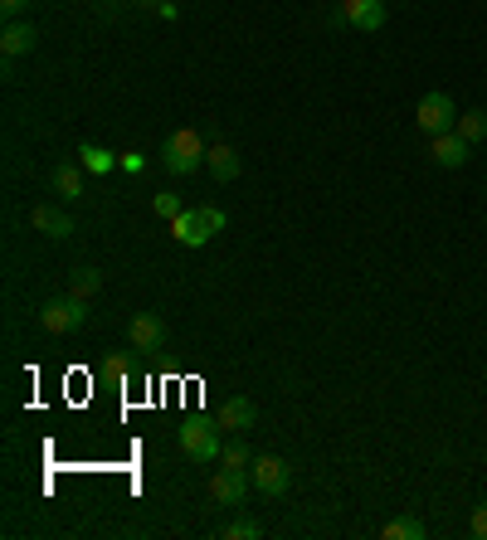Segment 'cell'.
<instances>
[{
	"label": "cell",
	"mask_w": 487,
	"mask_h": 540,
	"mask_svg": "<svg viewBox=\"0 0 487 540\" xmlns=\"http://www.w3.org/2000/svg\"><path fill=\"white\" fill-rule=\"evenodd\" d=\"M30 224H35L44 239H69L74 234V219H69V210H59V205H35L30 210Z\"/></svg>",
	"instance_id": "8fae6325"
},
{
	"label": "cell",
	"mask_w": 487,
	"mask_h": 540,
	"mask_svg": "<svg viewBox=\"0 0 487 540\" xmlns=\"http://www.w3.org/2000/svg\"><path fill=\"white\" fill-rule=\"evenodd\" d=\"M205 166H210V176L225 185V180L239 176V151H234V146H225V142L210 146V151H205Z\"/></svg>",
	"instance_id": "2e32d148"
},
{
	"label": "cell",
	"mask_w": 487,
	"mask_h": 540,
	"mask_svg": "<svg viewBox=\"0 0 487 540\" xmlns=\"http://www.w3.org/2000/svg\"><path fill=\"white\" fill-rule=\"evenodd\" d=\"M249 477H254V492L263 497H283L288 487H293V468L283 463V458H273V453H263L249 463Z\"/></svg>",
	"instance_id": "8992f818"
},
{
	"label": "cell",
	"mask_w": 487,
	"mask_h": 540,
	"mask_svg": "<svg viewBox=\"0 0 487 540\" xmlns=\"http://www.w3.org/2000/svg\"><path fill=\"white\" fill-rule=\"evenodd\" d=\"M78 166H83V171H93V176H113V171L122 166V161H117V156L108 151V146L83 142V146H78Z\"/></svg>",
	"instance_id": "9a60e30c"
},
{
	"label": "cell",
	"mask_w": 487,
	"mask_h": 540,
	"mask_svg": "<svg viewBox=\"0 0 487 540\" xmlns=\"http://www.w3.org/2000/svg\"><path fill=\"white\" fill-rule=\"evenodd\" d=\"M205 219H210V229H215V234H225L229 215H225V210H220V205H205Z\"/></svg>",
	"instance_id": "d4e9b609"
},
{
	"label": "cell",
	"mask_w": 487,
	"mask_h": 540,
	"mask_svg": "<svg viewBox=\"0 0 487 540\" xmlns=\"http://www.w3.org/2000/svg\"><path fill=\"white\" fill-rule=\"evenodd\" d=\"M171 234L186 244V249H205L210 239H215V229H210V219H205V205H195V210H181V215L171 219Z\"/></svg>",
	"instance_id": "52a82bcc"
},
{
	"label": "cell",
	"mask_w": 487,
	"mask_h": 540,
	"mask_svg": "<svg viewBox=\"0 0 487 540\" xmlns=\"http://www.w3.org/2000/svg\"><path fill=\"white\" fill-rule=\"evenodd\" d=\"M137 5H151V10H156V5H166V0H137Z\"/></svg>",
	"instance_id": "83f0119b"
},
{
	"label": "cell",
	"mask_w": 487,
	"mask_h": 540,
	"mask_svg": "<svg viewBox=\"0 0 487 540\" xmlns=\"http://www.w3.org/2000/svg\"><path fill=\"white\" fill-rule=\"evenodd\" d=\"M83 322H88V297H74V292L39 307V326H44L49 336H69V331H78Z\"/></svg>",
	"instance_id": "3957f363"
},
{
	"label": "cell",
	"mask_w": 487,
	"mask_h": 540,
	"mask_svg": "<svg viewBox=\"0 0 487 540\" xmlns=\"http://www.w3.org/2000/svg\"><path fill=\"white\" fill-rule=\"evenodd\" d=\"M380 536H385V540H419V536H424V521H419V516H395Z\"/></svg>",
	"instance_id": "d6986e66"
},
{
	"label": "cell",
	"mask_w": 487,
	"mask_h": 540,
	"mask_svg": "<svg viewBox=\"0 0 487 540\" xmlns=\"http://www.w3.org/2000/svg\"><path fill=\"white\" fill-rule=\"evenodd\" d=\"M127 370H132V365H127L122 356H108V360H103V370H98V375H103V380H113V385H127Z\"/></svg>",
	"instance_id": "603a6c76"
},
{
	"label": "cell",
	"mask_w": 487,
	"mask_h": 540,
	"mask_svg": "<svg viewBox=\"0 0 487 540\" xmlns=\"http://www.w3.org/2000/svg\"><path fill=\"white\" fill-rule=\"evenodd\" d=\"M35 44H39L35 25H20V20H10V25H5V35H0V54H5V59H20V54H30Z\"/></svg>",
	"instance_id": "4fadbf2b"
},
{
	"label": "cell",
	"mask_w": 487,
	"mask_h": 540,
	"mask_svg": "<svg viewBox=\"0 0 487 540\" xmlns=\"http://www.w3.org/2000/svg\"><path fill=\"white\" fill-rule=\"evenodd\" d=\"M220 424H210V419H200V414H190L186 424H181V453H186L190 463H220Z\"/></svg>",
	"instance_id": "7a4b0ae2"
},
{
	"label": "cell",
	"mask_w": 487,
	"mask_h": 540,
	"mask_svg": "<svg viewBox=\"0 0 487 540\" xmlns=\"http://www.w3.org/2000/svg\"><path fill=\"white\" fill-rule=\"evenodd\" d=\"M385 0H341V10L332 15L337 25H351V30H361V35H375V30H385Z\"/></svg>",
	"instance_id": "5b68a950"
},
{
	"label": "cell",
	"mask_w": 487,
	"mask_h": 540,
	"mask_svg": "<svg viewBox=\"0 0 487 540\" xmlns=\"http://www.w3.org/2000/svg\"><path fill=\"white\" fill-rule=\"evenodd\" d=\"M98 288H103V273H98V268H88V263H83V268L69 273V292H74V297H93Z\"/></svg>",
	"instance_id": "ac0fdd59"
},
{
	"label": "cell",
	"mask_w": 487,
	"mask_h": 540,
	"mask_svg": "<svg viewBox=\"0 0 487 540\" xmlns=\"http://www.w3.org/2000/svg\"><path fill=\"white\" fill-rule=\"evenodd\" d=\"M468 531H473L478 540H487V502L473 506V521H468Z\"/></svg>",
	"instance_id": "cb8c5ba5"
},
{
	"label": "cell",
	"mask_w": 487,
	"mask_h": 540,
	"mask_svg": "<svg viewBox=\"0 0 487 540\" xmlns=\"http://www.w3.org/2000/svg\"><path fill=\"white\" fill-rule=\"evenodd\" d=\"M458 137H463L468 146L487 142V108H468V112H458Z\"/></svg>",
	"instance_id": "e0dca14e"
},
{
	"label": "cell",
	"mask_w": 487,
	"mask_h": 540,
	"mask_svg": "<svg viewBox=\"0 0 487 540\" xmlns=\"http://www.w3.org/2000/svg\"><path fill=\"white\" fill-rule=\"evenodd\" d=\"M249 487H254V477L239 472V468H220L215 477H210V492H215V502L220 506H244Z\"/></svg>",
	"instance_id": "9c48e42d"
},
{
	"label": "cell",
	"mask_w": 487,
	"mask_h": 540,
	"mask_svg": "<svg viewBox=\"0 0 487 540\" xmlns=\"http://www.w3.org/2000/svg\"><path fill=\"white\" fill-rule=\"evenodd\" d=\"M142 166H147V156H142V151H127V156H122V171H127V176H137Z\"/></svg>",
	"instance_id": "484cf974"
},
{
	"label": "cell",
	"mask_w": 487,
	"mask_h": 540,
	"mask_svg": "<svg viewBox=\"0 0 487 540\" xmlns=\"http://www.w3.org/2000/svg\"><path fill=\"white\" fill-rule=\"evenodd\" d=\"M254 419H259V409H254V399H249V395H234V399L220 404V429L249 433V429H254Z\"/></svg>",
	"instance_id": "7c38bea8"
},
{
	"label": "cell",
	"mask_w": 487,
	"mask_h": 540,
	"mask_svg": "<svg viewBox=\"0 0 487 540\" xmlns=\"http://www.w3.org/2000/svg\"><path fill=\"white\" fill-rule=\"evenodd\" d=\"M49 185H54V195H64L69 205L83 200V171H78L74 161H59V166L49 171Z\"/></svg>",
	"instance_id": "5bb4252c"
},
{
	"label": "cell",
	"mask_w": 487,
	"mask_h": 540,
	"mask_svg": "<svg viewBox=\"0 0 487 540\" xmlns=\"http://www.w3.org/2000/svg\"><path fill=\"white\" fill-rule=\"evenodd\" d=\"M414 127L424 132V137H444L458 127V108H453L449 93H424L419 98V108H414Z\"/></svg>",
	"instance_id": "277c9868"
},
{
	"label": "cell",
	"mask_w": 487,
	"mask_h": 540,
	"mask_svg": "<svg viewBox=\"0 0 487 540\" xmlns=\"http://www.w3.org/2000/svg\"><path fill=\"white\" fill-rule=\"evenodd\" d=\"M220 536H225V540H259L263 526H259V521H249V516H239V521H229Z\"/></svg>",
	"instance_id": "44dd1931"
},
{
	"label": "cell",
	"mask_w": 487,
	"mask_h": 540,
	"mask_svg": "<svg viewBox=\"0 0 487 540\" xmlns=\"http://www.w3.org/2000/svg\"><path fill=\"white\" fill-rule=\"evenodd\" d=\"M205 151H210V146L200 142V132H195V127H181V132H171V137L161 142V166H166L171 176H195V171L205 166Z\"/></svg>",
	"instance_id": "6da1fadb"
},
{
	"label": "cell",
	"mask_w": 487,
	"mask_h": 540,
	"mask_svg": "<svg viewBox=\"0 0 487 540\" xmlns=\"http://www.w3.org/2000/svg\"><path fill=\"white\" fill-rule=\"evenodd\" d=\"M468 151H473V146L458 137V127H453V132H444V137H429V156H434V166H444V171L468 166Z\"/></svg>",
	"instance_id": "30bf717a"
},
{
	"label": "cell",
	"mask_w": 487,
	"mask_h": 540,
	"mask_svg": "<svg viewBox=\"0 0 487 540\" xmlns=\"http://www.w3.org/2000/svg\"><path fill=\"white\" fill-rule=\"evenodd\" d=\"M220 463H225V468H249V463H254V453H249V443H244V438H234V443H225V448H220Z\"/></svg>",
	"instance_id": "ffe728a7"
},
{
	"label": "cell",
	"mask_w": 487,
	"mask_h": 540,
	"mask_svg": "<svg viewBox=\"0 0 487 540\" xmlns=\"http://www.w3.org/2000/svg\"><path fill=\"white\" fill-rule=\"evenodd\" d=\"M30 5H35V0H0V10H5V15H10V20H15V15H25V10H30Z\"/></svg>",
	"instance_id": "4316f807"
},
{
	"label": "cell",
	"mask_w": 487,
	"mask_h": 540,
	"mask_svg": "<svg viewBox=\"0 0 487 540\" xmlns=\"http://www.w3.org/2000/svg\"><path fill=\"white\" fill-rule=\"evenodd\" d=\"M151 205H156V215H161V219H176L181 210H186V205H181V195H171V190H161Z\"/></svg>",
	"instance_id": "7402d4cb"
},
{
	"label": "cell",
	"mask_w": 487,
	"mask_h": 540,
	"mask_svg": "<svg viewBox=\"0 0 487 540\" xmlns=\"http://www.w3.org/2000/svg\"><path fill=\"white\" fill-rule=\"evenodd\" d=\"M127 341H132V351H161L166 346V322L156 312H137L127 322Z\"/></svg>",
	"instance_id": "ba28073f"
}]
</instances>
